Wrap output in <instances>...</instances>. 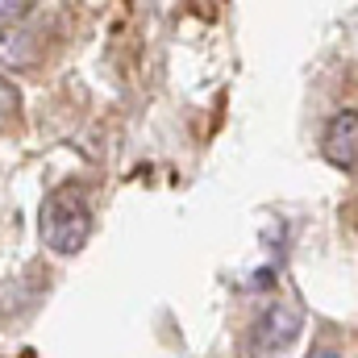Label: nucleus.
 <instances>
[{
    "label": "nucleus",
    "instance_id": "nucleus-3",
    "mask_svg": "<svg viewBox=\"0 0 358 358\" xmlns=\"http://www.w3.org/2000/svg\"><path fill=\"white\" fill-rule=\"evenodd\" d=\"M321 155L338 171H358V113L355 108H342V113L329 117V125L321 134Z\"/></svg>",
    "mask_w": 358,
    "mask_h": 358
},
{
    "label": "nucleus",
    "instance_id": "nucleus-1",
    "mask_svg": "<svg viewBox=\"0 0 358 358\" xmlns=\"http://www.w3.org/2000/svg\"><path fill=\"white\" fill-rule=\"evenodd\" d=\"M38 229H42V242L50 255H80L92 238V200L80 183H63L46 196L42 204V217H38Z\"/></svg>",
    "mask_w": 358,
    "mask_h": 358
},
{
    "label": "nucleus",
    "instance_id": "nucleus-6",
    "mask_svg": "<svg viewBox=\"0 0 358 358\" xmlns=\"http://www.w3.org/2000/svg\"><path fill=\"white\" fill-rule=\"evenodd\" d=\"M25 8V0H0V21H13Z\"/></svg>",
    "mask_w": 358,
    "mask_h": 358
},
{
    "label": "nucleus",
    "instance_id": "nucleus-2",
    "mask_svg": "<svg viewBox=\"0 0 358 358\" xmlns=\"http://www.w3.org/2000/svg\"><path fill=\"white\" fill-rule=\"evenodd\" d=\"M300 325H304V313H300L292 300H275L267 313L259 317V325H255V350H259V355L287 350V346L300 338Z\"/></svg>",
    "mask_w": 358,
    "mask_h": 358
},
{
    "label": "nucleus",
    "instance_id": "nucleus-5",
    "mask_svg": "<svg viewBox=\"0 0 358 358\" xmlns=\"http://www.w3.org/2000/svg\"><path fill=\"white\" fill-rule=\"evenodd\" d=\"M17 117H21V92L8 80H0V129H8Z\"/></svg>",
    "mask_w": 358,
    "mask_h": 358
},
{
    "label": "nucleus",
    "instance_id": "nucleus-4",
    "mask_svg": "<svg viewBox=\"0 0 358 358\" xmlns=\"http://www.w3.org/2000/svg\"><path fill=\"white\" fill-rule=\"evenodd\" d=\"M46 46H42V34L21 25V21H8L0 25V67L8 71H34L42 63Z\"/></svg>",
    "mask_w": 358,
    "mask_h": 358
}]
</instances>
